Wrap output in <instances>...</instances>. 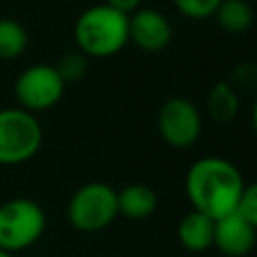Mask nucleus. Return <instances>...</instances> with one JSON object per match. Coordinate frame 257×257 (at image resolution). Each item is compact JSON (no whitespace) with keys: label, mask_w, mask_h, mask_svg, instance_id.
I'll use <instances>...</instances> for the list:
<instances>
[{"label":"nucleus","mask_w":257,"mask_h":257,"mask_svg":"<svg viewBox=\"0 0 257 257\" xmlns=\"http://www.w3.org/2000/svg\"><path fill=\"white\" fill-rule=\"evenodd\" d=\"M245 181L241 171L223 157H203L185 175V193L195 211L211 219L237 211Z\"/></svg>","instance_id":"f257e3e1"},{"label":"nucleus","mask_w":257,"mask_h":257,"mask_svg":"<svg viewBox=\"0 0 257 257\" xmlns=\"http://www.w3.org/2000/svg\"><path fill=\"white\" fill-rule=\"evenodd\" d=\"M76 48L90 58H110L128 44V16L108 4H94L74 22Z\"/></svg>","instance_id":"f03ea898"},{"label":"nucleus","mask_w":257,"mask_h":257,"mask_svg":"<svg viewBox=\"0 0 257 257\" xmlns=\"http://www.w3.org/2000/svg\"><path fill=\"white\" fill-rule=\"evenodd\" d=\"M42 124L34 112L20 106L0 108V167L24 165L42 147Z\"/></svg>","instance_id":"7ed1b4c3"},{"label":"nucleus","mask_w":257,"mask_h":257,"mask_svg":"<svg viewBox=\"0 0 257 257\" xmlns=\"http://www.w3.org/2000/svg\"><path fill=\"white\" fill-rule=\"evenodd\" d=\"M46 231L44 209L28 199L14 197L0 205V249L18 253L32 247Z\"/></svg>","instance_id":"20e7f679"},{"label":"nucleus","mask_w":257,"mask_h":257,"mask_svg":"<svg viewBox=\"0 0 257 257\" xmlns=\"http://www.w3.org/2000/svg\"><path fill=\"white\" fill-rule=\"evenodd\" d=\"M118 215L116 191L100 181H90L78 187L66 207L68 223L82 233L106 229Z\"/></svg>","instance_id":"39448f33"},{"label":"nucleus","mask_w":257,"mask_h":257,"mask_svg":"<svg viewBox=\"0 0 257 257\" xmlns=\"http://www.w3.org/2000/svg\"><path fill=\"white\" fill-rule=\"evenodd\" d=\"M64 80L54 64H32L24 68L14 82V98L28 112H42L60 102L64 96Z\"/></svg>","instance_id":"423d86ee"},{"label":"nucleus","mask_w":257,"mask_h":257,"mask_svg":"<svg viewBox=\"0 0 257 257\" xmlns=\"http://www.w3.org/2000/svg\"><path fill=\"white\" fill-rule=\"evenodd\" d=\"M159 133L163 141L175 149H189L197 143L203 120L199 108L185 96H173L159 110Z\"/></svg>","instance_id":"0eeeda50"},{"label":"nucleus","mask_w":257,"mask_h":257,"mask_svg":"<svg viewBox=\"0 0 257 257\" xmlns=\"http://www.w3.org/2000/svg\"><path fill=\"white\" fill-rule=\"evenodd\" d=\"M173 26L169 18L155 8H139L128 16V42L143 52H161L171 44Z\"/></svg>","instance_id":"6e6552de"},{"label":"nucleus","mask_w":257,"mask_h":257,"mask_svg":"<svg viewBox=\"0 0 257 257\" xmlns=\"http://www.w3.org/2000/svg\"><path fill=\"white\" fill-rule=\"evenodd\" d=\"M255 241H257V229L239 211L215 219L213 245L221 253L229 257H243L255 247Z\"/></svg>","instance_id":"1a4fd4ad"},{"label":"nucleus","mask_w":257,"mask_h":257,"mask_svg":"<svg viewBox=\"0 0 257 257\" xmlns=\"http://www.w3.org/2000/svg\"><path fill=\"white\" fill-rule=\"evenodd\" d=\"M213 229H215V219L193 209L181 219L177 227V237L187 251L201 253L213 245Z\"/></svg>","instance_id":"9d476101"},{"label":"nucleus","mask_w":257,"mask_h":257,"mask_svg":"<svg viewBox=\"0 0 257 257\" xmlns=\"http://www.w3.org/2000/svg\"><path fill=\"white\" fill-rule=\"evenodd\" d=\"M116 203H118V215L139 221L151 217L159 201H157V193L149 185L135 183L116 191Z\"/></svg>","instance_id":"9b49d317"},{"label":"nucleus","mask_w":257,"mask_h":257,"mask_svg":"<svg viewBox=\"0 0 257 257\" xmlns=\"http://www.w3.org/2000/svg\"><path fill=\"white\" fill-rule=\"evenodd\" d=\"M217 24L231 34H243L253 26L255 12L249 0H221L215 14Z\"/></svg>","instance_id":"f8f14e48"},{"label":"nucleus","mask_w":257,"mask_h":257,"mask_svg":"<svg viewBox=\"0 0 257 257\" xmlns=\"http://www.w3.org/2000/svg\"><path fill=\"white\" fill-rule=\"evenodd\" d=\"M239 106H241V98H239V92L225 80L217 82L211 90H209V96H207V108H209V114L215 122L219 124H229L231 120H235L237 112H239Z\"/></svg>","instance_id":"ddd939ff"},{"label":"nucleus","mask_w":257,"mask_h":257,"mask_svg":"<svg viewBox=\"0 0 257 257\" xmlns=\"http://www.w3.org/2000/svg\"><path fill=\"white\" fill-rule=\"evenodd\" d=\"M28 48V32L14 18H0V60H16Z\"/></svg>","instance_id":"4468645a"},{"label":"nucleus","mask_w":257,"mask_h":257,"mask_svg":"<svg viewBox=\"0 0 257 257\" xmlns=\"http://www.w3.org/2000/svg\"><path fill=\"white\" fill-rule=\"evenodd\" d=\"M56 72L60 74V78L64 80V84L68 82H78L86 70H88V56H84L80 50H72L66 52L58 58V62L54 64Z\"/></svg>","instance_id":"2eb2a0df"},{"label":"nucleus","mask_w":257,"mask_h":257,"mask_svg":"<svg viewBox=\"0 0 257 257\" xmlns=\"http://www.w3.org/2000/svg\"><path fill=\"white\" fill-rule=\"evenodd\" d=\"M175 4V8L191 18V20H205L211 18L217 10V6L221 4V0H171Z\"/></svg>","instance_id":"dca6fc26"},{"label":"nucleus","mask_w":257,"mask_h":257,"mask_svg":"<svg viewBox=\"0 0 257 257\" xmlns=\"http://www.w3.org/2000/svg\"><path fill=\"white\" fill-rule=\"evenodd\" d=\"M237 211L257 229V183L245 185L239 205H237Z\"/></svg>","instance_id":"f3484780"},{"label":"nucleus","mask_w":257,"mask_h":257,"mask_svg":"<svg viewBox=\"0 0 257 257\" xmlns=\"http://www.w3.org/2000/svg\"><path fill=\"white\" fill-rule=\"evenodd\" d=\"M237 92L239 90H253L257 88V66L255 64H241L233 72V82H229Z\"/></svg>","instance_id":"a211bd4d"},{"label":"nucleus","mask_w":257,"mask_h":257,"mask_svg":"<svg viewBox=\"0 0 257 257\" xmlns=\"http://www.w3.org/2000/svg\"><path fill=\"white\" fill-rule=\"evenodd\" d=\"M104 4H108V6H112L114 10H118V12L126 14V16H131L133 12H137V10L143 6V0H104Z\"/></svg>","instance_id":"6ab92c4d"},{"label":"nucleus","mask_w":257,"mask_h":257,"mask_svg":"<svg viewBox=\"0 0 257 257\" xmlns=\"http://www.w3.org/2000/svg\"><path fill=\"white\" fill-rule=\"evenodd\" d=\"M251 124H253V131L257 133V98H255L253 108H251Z\"/></svg>","instance_id":"aec40b11"},{"label":"nucleus","mask_w":257,"mask_h":257,"mask_svg":"<svg viewBox=\"0 0 257 257\" xmlns=\"http://www.w3.org/2000/svg\"><path fill=\"white\" fill-rule=\"evenodd\" d=\"M0 257H12V253H8V251H4V249H0Z\"/></svg>","instance_id":"412c9836"}]
</instances>
